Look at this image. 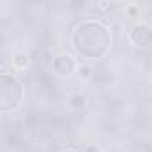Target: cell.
Instances as JSON below:
<instances>
[{"label": "cell", "mask_w": 152, "mask_h": 152, "mask_svg": "<svg viewBox=\"0 0 152 152\" xmlns=\"http://www.w3.org/2000/svg\"><path fill=\"white\" fill-rule=\"evenodd\" d=\"M113 36L107 25L97 20H84L72 32V47L86 61L102 59L111 50Z\"/></svg>", "instance_id": "1"}, {"label": "cell", "mask_w": 152, "mask_h": 152, "mask_svg": "<svg viewBox=\"0 0 152 152\" xmlns=\"http://www.w3.org/2000/svg\"><path fill=\"white\" fill-rule=\"evenodd\" d=\"M23 88L11 73H0V115L13 113L22 106Z\"/></svg>", "instance_id": "2"}, {"label": "cell", "mask_w": 152, "mask_h": 152, "mask_svg": "<svg viewBox=\"0 0 152 152\" xmlns=\"http://www.w3.org/2000/svg\"><path fill=\"white\" fill-rule=\"evenodd\" d=\"M77 68H79L77 57L68 50L57 52L50 61V70L57 77H72V75L77 73Z\"/></svg>", "instance_id": "3"}, {"label": "cell", "mask_w": 152, "mask_h": 152, "mask_svg": "<svg viewBox=\"0 0 152 152\" xmlns=\"http://www.w3.org/2000/svg\"><path fill=\"white\" fill-rule=\"evenodd\" d=\"M127 41L131 47L138 50H147L152 43V27L148 22H136L129 32H127Z\"/></svg>", "instance_id": "4"}, {"label": "cell", "mask_w": 152, "mask_h": 152, "mask_svg": "<svg viewBox=\"0 0 152 152\" xmlns=\"http://www.w3.org/2000/svg\"><path fill=\"white\" fill-rule=\"evenodd\" d=\"M11 64L16 70H27L29 64H31V57H29L27 52H15L13 57H11Z\"/></svg>", "instance_id": "5"}, {"label": "cell", "mask_w": 152, "mask_h": 152, "mask_svg": "<svg viewBox=\"0 0 152 152\" xmlns=\"http://www.w3.org/2000/svg\"><path fill=\"white\" fill-rule=\"evenodd\" d=\"M86 104H88L86 95L81 93V91H75V93H72V95L68 97V106H70L73 111H81V109H84Z\"/></svg>", "instance_id": "6"}, {"label": "cell", "mask_w": 152, "mask_h": 152, "mask_svg": "<svg viewBox=\"0 0 152 152\" xmlns=\"http://www.w3.org/2000/svg\"><path fill=\"white\" fill-rule=\"evenodd\" d=\"M124 13H125V16H127L129 20H134V18L140 16V6L134 4V2L125 4V6H124Z\"/></svg>", "instance_id": "7"}, {"label": "cell", "mask_w": 152, "mask_h": 152, "mask_svg": "<svg viewBox=\"0 0 152 152\" xmlns=\"http://www.w3.org/2000/svg\"><path fill=\"white\" fill-rule=\"evenodd\" d=\"M63 152H81L77 147H73V145H70V147H66V148H63Z\"/></svg>", "instance_id": "8"}, {"label": "cell", "mask_w": 152, "mask_h": 152, "mask_svg": "<svg viewBox=\"0 0 152 152\" xmlns=\"http://www.w3.org/2000/svg\"><path fill=\"white\" fill-rule=\"evenodd\" d=\"M84 152H99V148H97L95 145H88V147L84 148Z\"/></svg>", "instance_id": "9"}, {"label": "cell", "mask_w": 152, "mask_h": 152, "mask_svg": "<svg viewBox=\"0 0 152 152\" xmlns=\"http://www.w3.org/2000/svg\"><path fill=\"white\" fill-rule=\"evenodd\" d=\"M0 116H2V115H0Z\"/></svg>", "instance_id": "10"}]
</instances>
